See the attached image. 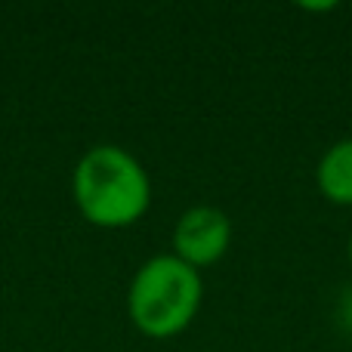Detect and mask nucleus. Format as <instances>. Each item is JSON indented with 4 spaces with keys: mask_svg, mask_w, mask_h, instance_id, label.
<instances>
[{
    "mask_svg": "<svg viewBox=\"0 0 352 352\" xmlns=\"http://www.w3.org/2000/svg\"><path fill=\"white\" fill-rule=\"evenodd\" d=\"M232 244V219L213 204H195L173 226V256L186 266L207 269L226 256Z\"/></svg>",
    "mask_w": 352,
    "mask_h": 352,
    "instance_id": "7ed1b4c3",
    "label": "nucleus"
},
{
    "mask_svg": "<svg viewBox=\"0 0 352 352\" xmlns=\"http://www.w3.org/2000/svg\"><path fill=\"white\" fill-rule=\"evenodd\" d=\"M204 300L201 272L173 254H158L136 269L127 287V316L148 340H170L195 322Z\"/></svg>",
    "mask_w": 352,
    "mask_h": 352,
    "instance_id": "f03ea898",
    "label": "nucleus"
},
{
    "mask_svg": "<svg viewBox=\"0 0 352 352\" xmlns=\"http://www.w3.org/2000/svg\"><path fill=\"white\" fill-rule=\"evenodd\" d=\"M334 318H337V328H340L346 337H352V285L343 287V294L337 297Z\"/></svg>",
    "mask_w": 352,
    "mask_h": 352,
    "instance_id": "39448f33",
    "label": "nucleus"
},
{
    "mask_svg": "<svg viewBox=\"0 0 352 352\" xmlns=\"http://www.w3.org/2000/svg\"><path fill=\"white\" fill-rule=\"evenodd\" d=\"M346 260H349V266H352V235H349V244H346Z\"/></svg>",
    "mask_w": 352,
    "mask_h": 352,
    "instance_id": "423d86ee",
    "label": "nucleus"
},
{
    "mask_svg": "<svg viewBox=\"0 0 352 352\" xmlns=\"http://www.w3.org/2000/svg\"><path fill=\"white\" fill-rule=\"evenodd\" d=\"M72 198L90 226L127 229L152 207V179L136 155L115 142H102L78 158L72 173Z\"/></svg>",
    "mask_w": 352,
    "mask_h": 352,
    "instance_id": "f257e3e1",
    "label": "nucleus"
},
{
    "mask_svg": "<svg viewBox=\"0 0 352 352\" xmlns=\"http://www.w3.org/2000/svg\"><path fill=\"white\" fill-rule=\"evenodd\" d=\"M316 186L324 201L352 207V136H343L322 152L316 164Z\"/></svg>",
    "mask_w": 352,
    "mask_h": 352,
    "instance_id": "20e7f679",
    "label": "nucleus"
}]
</instances>
